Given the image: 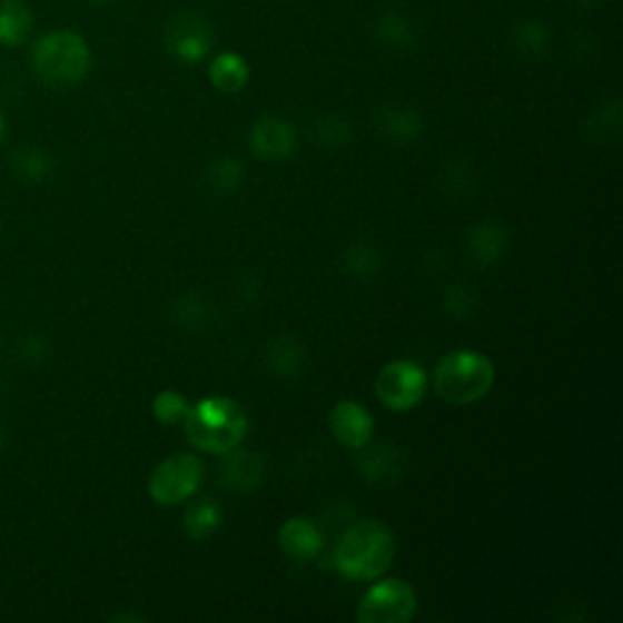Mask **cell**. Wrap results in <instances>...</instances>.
I'll list each match as a JSON object with an SVG mask.
<instances>
[{
  "label": "cell",
  "instance_id": "7402d4cb",
  "mask_svg": "<svg viewBox=\"0 0 623 623\" xmlns=\"http://www.w3.org/2000/svg\"><path fill=\"white\" fill-rule=\"evenodd\" d=\"M222 524V510L215 500H195L184 514V531L190 541H205L217 534Z\"/></svg>",
  "mask_w": 623,
  "mask_h": 623
},
{
  "label": "cell",
  "instance_id": "f1b7e54d",
  "mask_svg": "<svg viewBox=\"0 0 623 623\" xmlns=\"http://www.w3.org/2000/svg\"><path fill=\"white\" fill-rule=\"evenodd\" d=\"M51 354V344L44 334L39 332H28L18 342V356L24 363V366H39L44 363Z\"/></svg>",
  "mask_w": 623,
  "mask_h": 623
},
{
  "label": "cell",
  "instance_id": "3957f363",
  "mask_svg": "<svg viewBox=\"0 0 623 623\" xmlns=\"http://www.w3.org/2000/svg\"><path fill=\"white\" fill-rule=\"evenodd\" d=\"M432 385L446 405H475L495 385V363L477 350H453L436 363Z\"/></svg>",
  "mask_w": 623,
  "mask_h": 623
},
{
  "label": "cell",
  "instance_id": "e0dca14e",
  "mask_svg": "<svg viewBox=\"0 0 623 623\" xmlns=\"http://www.w3.org/2000/svg\"><path fill=\"white\" fill-rule=\"evenodd\" d=\"M360 451L363 453L358 458V471L368 483H389V479H395L405 471V458H402V453L395 446L366 444Z\"/></svg>",
  "mask_w": 623,
  "mask_h": 623
},
{
  "label": "cell",
  "instance_id": "4dcf8cb0",
  "mask_svg": "<svg viewBox=\"0 0 623 623\" xmlns=\"http://www.w3.org/2000/svg\"><path fill=\"white\" fill-rule=\"evenodd\" d=\"M570 3L577 6V8H584V10H592V8H596V6H602L604 0H570Z\"/></svg>",
  "mask_w": 623,
  "mask_h": 623
},
{
  "label": "cell",
  "instance_id": "9a60e30c",
  "mask_svg": "<svg viewBox=\"0 0 623 623\" xmlns=\"http://www.w3.org/2000/svg\"><path fill=\"white\" fill-rule=\"evenodd\" d=\"M307 348L295 334H278L266 348V366L280 380H293L303 373Z\"/></svg>",
  "mask_w": 623,
  "mask_h": 623
},
{
  "label": "cell",
  "instance_id": "d6a6232c",
  "mask_svg": "<svg viewBox=\"0 0 623 623\" xmlns=\"http://www.w3.org/2000/svg\"><path fill=\"white\" fill-rule=\"evenodd\" d=\"M3 451H6V434L3 428H0V456H3Z\"/></svg>",
  "mask_w": 623,
  "mask_h": 623
},
{
  "label": "cell",
  "instance_id": "44dd1931",
  "mask_svg": "<svg viewBox=\"0 0 623 623\" xmlns=\"http://www.w3.org/2000/svg\"><path fill=\"white\" fill-rule=\"evenodd\" d=\"M249 63L244 57L234 55V51H222L210 61V83L219 93H239L249 83Z\"/></svg>",
  "mask_w": 623,
  "mask_h": 623
},
{
  "label": "cell",
  "instance_id": "83f0119b",
  "mask_svg": "<svg viewBox=\"0 0 623 623\" xmlns=\"http://www.w3.org/2000/svg\"><path fill=\"white\" fill-rule=\"evenodd\" d=\"M315 135L319 139V145L329 147V149H339L344 145H348L350 137V125L344 120L342 115H322L317 125H315Z\"/></svg>",
  "mask_w": 623,
  "mask_h": 623
},
{
  "label": "cell",
  "instance_id": "2e32d148",
  "mask_svg": "<svg viewBox=\"0 0 623 623\" xmlns=\"http://www.w3.org/2000/svg\"><path fill=\"white\" fill-rule=\"evenodd\" d=\"M510 47L518 59L541 61L551 49V28L538 18L518 20L510 30Z\"/></svg>",
  "mask_w": 623,
  "mask_h": 623
},
{
  "label": "cell",
  "instance_id": "603a6c76",
  "mask_svg": "<svg viewBox=\"0 0 623 623\" xmlns=\"http://www.w3.org/2000/svg\"><path fill=\"white\" fill-rule=\"evenodd\" d=\"M212 307L210 303L205 300V297L200 295H186V297H180L178 305H176V312H174V319L180 324L184 329H205L207 324L212 322Z\"/></svg>",
  "mask_w": 623,
  "mask_h": 623
},
{
  "label": "cell",
  "instance_id": "5b68a950",
  "mask_svg": "<svg viewBox=\"0 0 623 623\" xmlns=\"http://www.w3.org/2000/svg\"><path fill=\"white\" fill-rule=\"evenodd\" d=\"M205 463L195 453H176L161 461L149 475V497L161 506H178L190 502L200 490Z\"/></svg>",
  "mask_w": 623,
  "mask_h": 623
},
{
  "label": "cell",
  "instance_id": "ffe728a7",
  "mask_svg": "<svg viewBox=\"0 0 623 623\" xmlns=\"http://www.w3.org/2000/svg\"><path fill=\"white\" fill-rule=\"evenodd\" d=\"M32 34V10L24 0H0V44L22 47Z\"/></svg>",
  "mask_w": 623,
  "mask_h": 623
},
{
  "label": "cell",
  "instance_id": "f546056e",
  "mask_svg": "<svg viewBox=\"0 0 623 623\" xmlns=\"http://www.w3.org/2000/svg\"><path fill=\"white\" fill-rule=\"evenodd\" d=\"M446 309H448V315L458 317V319L473 317L477 309L475 290L467 288V285H453V288L446 293Z\"/></svg>",
  "mask_w": 623,
  "mask_h": 623
},
{
  "label": "cell",
  "instance_id": "d6986e66",
  "mask_svg": "<svg viewBox=\"0 0 623 623\" xmlns=\"http://www.w3.org/2000/svg\"><path fill=\"white\" fill-rule=\"evenodd\" d=\"M8 168L12 176L22 180V184L37 186V184H44V180L51 176V171H55V159H51V154L42 147L22 145L10 154Z\"/></svg>",
  "mask_w": 623,
  "mask_h": 623
},
{
  "label": "cell",
  "instance_id": "8992f818",
  "mask_svg": "<svg viewBox=\"0 0 623 623\" xmlns=\"http://www.w3.org/2000/svg\"><path fill=\"white\" fill-rule=\"evenodd\" d=\"M417 592L409 582L389 577L375 582L373 587L360 596L358 621L360 623H405L417 614Z\"/></svg>",
  "mask_w": 623,
  "mask_h": 623
},
{
  "label": "cell",
  "instance_id": "4316f807",
  "mask_svg": "<svg viewBox=\"0 0 623 623\" xmlns=\"http://www.w3.org/2000/svg\"><path fill=\"white\" fill-rule=\"evenodd\" d=\"M188 409H190L188 399L180 395V393H176V389H164V393L156 395L154 402H151L154 417L159 419L161 424H166V426L184 422Z\"/></svg>",
  "mask_w": 623,
  "mask_h": 623
},
{
  "label": "cell",
  "instance_id": "30bf717a",
  "mask_svg": "<svg viewBox=\"0 0 623 623\" xmlns=\"http://www.w3.org/2000/svg\"><path fill=\"white\" fill-rule=\"evenodd\" d=\"M329 426L334 438L346 448L360 451L373 438V417L354 399L336 402L329 414Z\"/></svg>",
  "mask_w": 623,
  "mask_h": 623
},
{
  "label": "cell",
  "instance_id": "ac0fdd59",
  "mask_svg": "<svg viewBox=\"0 0 623 623\" xmlns=\"http://www.w3.org/2000/svg\"><path fill=\"white\" fill-rule=\"evenodd\" d=\"M506 229L497 222H479L467 231V256L473 258L477 266H492L497 264L506 249Z\"/></svg>",
  "mask_w": 623,
  "mask_h": 623
},
{
  "label": "cell",
  "instance_id": "ba28073f",
  "mask_svg": "<svg viewBox=\"0 0 623 623\" xmlns=\"http://www.w3.org/2000/svg\"><path fill=\"white\" fill-rule=\"evenodd\" d=\"M166 51L178 63L195 67L202 59L210 57L215 47V28L212 22L195 10H184L166 24Z\"/></svg>",
  "mask_w": 623,
  "mask_h": 623
},
{
  "label": "cell",
  "instance_id": "277c9868",
  "mask_svg": "<svg viewBox=\"0 0 623 623\" xmlns=\"http://www.w3.org/2000/svg\"><path fill=\"white\" fill-rule=\"evenodd\" d=\"M93 55L73 30L47 32L32 49V69L51 88H73L90 73Z\"/></svg>",
  "mask_w": 623,
  "mask_h": 623
},
{
  "label": "cell",
  "instance_id": "7a4b0ae2",
  "mask_svg": "<svg viewBox=\"0 0 623 623\" xmlns=\"http://www.w3.org/2000/svg\"><path fill=\"white\" fill-rule=\"evenodd\" d=\"M184 426L192 448L225 456L241 446L249 432V414L231 397H205L188 409Z\"/></svg>",
  "mask_w": 623,
  "mask_h": 623
},
{
  "label": "cell",
  "instance_id": "9c48e42d",
  "mask_svg": "<svg viewBox=\"0 0 623 623\" xmlns=\"http://www.w3.org/2000/svg\"><path fill=\"white\" fill-rule=\"evenodd\" d=\"M251 151L264 161H285L290 159L297 147V135L293 125L280 117H261L249 135Z\"/></svg>",
  "mask_w": 623,
  "mask_h": 623
},
{
  "label": "cell",
  "instance_id": "d4e9b609",
  "mask_svg": "<svg viewBox=\"0 0 623 623\" xmlns=\"http://www.w3.org/2000/svg\"><path fill=\"white\" fill-rule=\"evenodd\" d=\"M207 186L210 190L219 192V195H229V192H237L241 180H244V168L239 161H231V159H217L210 171L205 174Z\"/></svg>",
  "mask_w": 623,
  "mask_h": 623
},
{
  "label": "cell",
  "instance_id": "8fae6325",
  "mask_svg": "<svg viewBox=\"0 0 623 623\" xmlns=\"http://www.w3.org/2000/svg\"><path fill=\"white\" fill-rule=\"evenodd\" d=\"M266 475V463L261 458V453L244 451V448H231L222 456V471H219V479L222 485L231 492H254L261 487Z\"/></svg>",
  "mask_w": 623,
  "mask_h": 623
},
{
  "label": "cell",
  "instance_id": "5bb4252c",
  "mask_svg": "<svg viewBox=\"0 0 623 623\" xmlns=\"http://www.w3.org/2000/svg\"><path fill=\"white\" fill-rule=\"evenodd\" d=\"M280 551L293 561H312L324 551L322 531L305 516H293L278 528Z\"/></svg>",
  "mask_w": 623,
  "mask_h": 623
},
{
  "label": "cell",
  "instance_id": "836d02e7",
  "mask_svg": "<svg viewBox=\"0 0 623 623\" xmlns=\"http://www.w3.org/2000/svg\"><path fill=\"white\" fill-rule=\"evenodd\" d=\"M96 3H110V0H96Z\"/></svg>",
  "mask_w": 623,
  "mask_h": 623
},
{
  "label": "cell",
  "instance_id": "484cf974",
  "mask_svg": "<svg viewBox=\"0 0 623 623\" xmlns=\"http://www.w3.org/2000/svg\"><path fill=\"white\" fill-rule=\"evenodd\" d=\"M587 129L592 137H600V139L612 137L616 141L621 135V102L619 100L602 102V106L590 115Z\"/></svg>",
  "mask_w": 623,
  "mask_h": 623
},
{
  "label": "cell",
  "instance_id": "1f68e13d",
  "mask_svg": "<svg viewBox=\"0 0 623 623\" xmlns=\"http://www.w3.org/2000/svg\"><path fill=\"white\" fill-rule=\"evenodd\" d=\"M6 132H8V122H6V115H3V112H0V145H3Z\"/></svg>",
  "mask_w": 623,
  "mask_h": 623
},
{
  "label": "cell",
  "instance_id": "52a82bcc",
  "mask_svg": "<svg viewBox=\"0 0 623 623\" xmlns=\"http://www.w3.org/2000/svg\"><path fill=\"white\" fill-rule=\"evenodd\" d=\"M426 370L409 358L389 360L375 378V395L380 405L393 412H409L419 405L426 395Z\"/></svg>",
  "mask_w": 623,
  "mask_h": 623
},
{
  "label": "cell",
  "instance_id": "6da1fadb",
  "mask_svg": "<svg viewBox=\"0 0 623 623\" xmlns=\"http://www.w3.org/2000/svg\"><path fill=\"white\" fill-rule=\"evenodd\" d=\"M395 561V536L383 522H358L334 545L332 565L354 582L383 577Z\"/></svg>",
  "mask_w": 623,
  "mask_h": 623
},
{
  "label": "cell",
  "instance_id": "cb8c5ba5",
  "mask_svg": "<svg viewBox=\"0 0 623 623\" xmlns=\"http://www.w3.org/2000/svg\"><path fill=\"white\" fill-rule=\"evenodd\" d=\"M380 266H383V256L370 244H356L346 251V270L354 278L370 280L378 276Z\"/></svg>",
  "mask_w": 623,
  "mask_h": 623
},
{
  "label": "cell",
  "instance_id": "7c38bea8",
  "mask_svg": "<svg viewBox=\"0 0 623 623\" xmlns=\"http://www.w3.org/2000/svg\"><path fill=\"white\" fill-rule=\"evenodd\" d=\"M375 127L387 139L399 141V145H409L417 141L424 132V120L417 108L407 106V102H385L375 110Z\"/></svg>",
  "mask_w": 623,
  "mask_h": 623
},
{
  "label": "cell",
  "instance_id": "4fadbf2b",
  "mask_svg": "<svg viewBox=\"0 0 623 623\" xmlns=\"http://www.w3.org/2000/svg\"><path fill=\"white\" fill-rule=\"evenodd\" d=\"M373 37L378 44L395 55H409L419 44V28L409 16L399 10H383L373 20Z\"/></svg>",
  "mask_w": 623,
  "mask_h": 623
}]
</instances>
